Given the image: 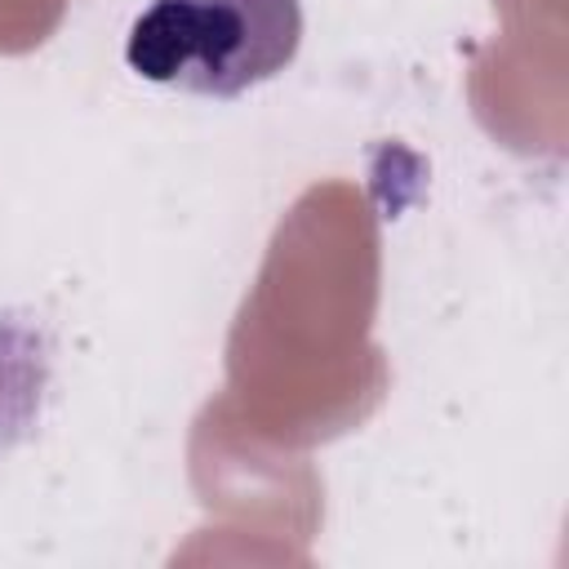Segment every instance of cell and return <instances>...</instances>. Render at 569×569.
Instances as JSON below:
<instances>
[{
    "mask_svg": "<svg viewBox=\"0 0 569 569\" xmlns=\"http://www.w3.org/2000/svg\"><path fill=\"white\" fill-rule=\"evenodd\" d=\"M298 49L302 0H147L124 36L133 76L200 98H240Z\"/></svg>",
    "mask_w": 569,
    "mask_h": 569,
    "instance_id": "obj_1",
    "label": "cell"
}]
</instances>
